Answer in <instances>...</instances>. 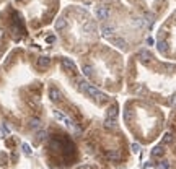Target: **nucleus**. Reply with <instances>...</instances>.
<instances>
[{
  "label": "nucleus",
  "mask_w": 176,
  "mask_h": 169,
  "mask_svg": "<svg viewBox=\"0 0 176 169\" xmlns=\"http://www.w3.org/2000/svg\"><path fill=\"white\" fill-rule=\"evenodd\" d=\"M113 33H114V28H113V26H109V25H101V34H103V36L109 38Z\"/></svg>",
  "instance_id": "7ed1b4c3"
},
{
  "label": "nucleus",
  "mask_w": 176,
  "mask_h": 169,
  "mask_svg": "<svg viewBox=\"0 0 176 169\" xmlns=\"http://www.w3.org/2000/svg\"><path fill=\"white\" fill-rule=\"evenodd\" d=\"M139 55H140V60H142V62H148V60L152 59V54L148 52V50H145V49H142Z\"/></svg>",
  "instance_id": "39448f33"
},
{
  "label": "nucleus",
  "mask_w": 176,
  "mask_h": 169,
  "mask_svg": "<svg viewBox=\"0 0 176 169\" xmlns=\"http://www.w3.org/2000/svg\"><path fill=\"white\" fill-rule=\"evenodd\" d=\"M44 156L47 164L55 168H69L78 161V148L74 140L65 133H55L47 140L44 146Z\"/></svg>",
  "instance_id": "f257e3e1"
},
{
  "label": "nucleus",
  "mask_w": 176,
  "mask_h": 169,
  "mask_svg": "<svg viewBox=\"0 0 176 169\" xmlns=\"http://www.w3.org/2000/svg\"><path fill=\"white\" fill-rule=\"evenodd\" d=\"M158 50H160L161 54H166V50H168V42L166 41H158Z\"/></svg>",
  "instance_id": "423d86ee"
},
{
  "label": "nucleus",
  "mask_w": 176,
  "mask_h": 169,
  "mask_svg": "<svg viewBox=\"0 0 176 169\" xmlns=\"http://www.w3.org/2000/svg\"><path fill=\"white\" fill-rule=\"evenodd\" d=\"M96 16H98V20L106 21L109 18V10H108L106 7H98V8H96Z\"/></svg>",
  "instance_id": "f03ea898"
},
{
  "label": "nucleus",
  "mask_w": 176,
  "mask_h": 169,
  "mask_svg": "<svg viewBox=\"0 0 176 169\" xmlns=\"http://www.w3.org/2000/svg\"><path fill=\"white\" fill-rule=\"evenodd\" d=\"M111 42H113L116 47H121V49H124V47H126V41L122 39V38H113V39H111Z\"/></svg>",
  "instance_id": "20e7f679"
},
{
  "label": "nucleus",
  "mask_w": 176,
  "mask_h": 169,
  "mask_svg": "<svg viewBox=\"0 0 176 169\" xmlns=\"http://www.w3.org/2000/svg\"><path fill=\"white\" fill-rule=\"evenodd\" d=\"M74 169H95V166H90V164H85V166H80V168H74Z\"/></svg>",
  "instance_id": "0eeeda50"
}]
</instances>
